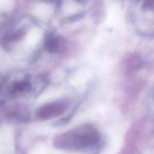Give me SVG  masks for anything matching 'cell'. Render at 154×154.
Wrapping results in <instances>:
<instances>
[{"label":"cell","instance_id":"1","mask_svg":"<svg viewBox=\"0 0 154 154\" xmlns=\"http://www.w3.org/2000/svg\"><path fill=\"white\" fill-rule=\"evenodd\" d=\"M101 135L92 125L82 124L58 134L53 139L56 148L69 152H89L100 146Z\"/></svg>","mask_w":154,"mask_h":154},{"label":"cell","instance_id":"2","mask_svg":"<svg viewBox=\"0 0 154 154\" xmlns=\"http://www.w3.org/2000/svg\"><path fill=\"white\" fill-rule=\"evenodd\" d=\"M68 102L65 100L53 101L38 108L35 112V116L40 120H49L62 115L68 108Z\"/></svg>","mask_w":154,"mask_h":154},{"label":"cell","instance_id":"3","mask_svg":"<svg viewBox=\"0 0 154 154\" xmlns=\"http://www.w3.org/2000/svg\"><path fill=\"white\" fill-rule=\"evenodd\" d=\"M65 47V39L60 35L51 34L45 39V48L49 53L58 54L63 52Z\"/></svg>","mask_w":154,"mask_h":154},{"label":"cell","instance_id":"4","mask_svg":"<svg viewBox=\"0 0 154 154\" xmlns=\"http://www.w3.org/2000/svg\"><path fill=\"white\" fill-rule=\"evenodd\" d=\"M31 88V84L27 81H17L12 84L11 86L10 92L11 94L18 95L27 91H29Z\"/></svg>","mask_w":154,"mask_h":154},{"label":"cell","instance_id":"5","mask_svg":"<svg viewBox=\"0 0 154 154\" xmlns=\"http://www.w3.org/2000/svg\"><path fill=\"white\" fill-rule=\"evenodd\" d=\"M24 34H25V31L23 29H19L8 35L6 37L5 40L7 42H16V41H17L18 40H20L21 38H22Z\"/></svg>","mask_w":154,"mask_h":154}]
</instances>
